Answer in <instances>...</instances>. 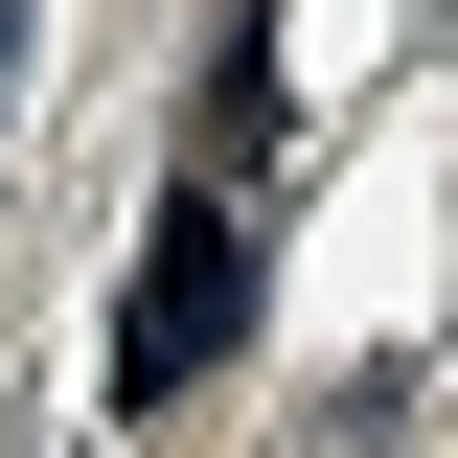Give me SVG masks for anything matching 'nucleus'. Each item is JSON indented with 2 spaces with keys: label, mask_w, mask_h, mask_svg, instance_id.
I'll use <instances>...</instances> for the list:
<instances>
[{
  "label": "nucleus",
  "mask_w": 458,
  "mask_h": 458,
  "mask_svg": "<svg viewBox=\"0 0 458 458\" xmlns=\"http://www.w3.org/2000/svg\"><path fill=\"white\" fill-rule=\"evenodd\" d=\"M207 344H229V183H183L161 252H138V344H114V390H183Z\"/></svg>",
  "instance_id": "1"
}]
</instances>
